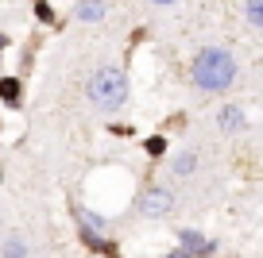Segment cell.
Returning a JSON list of instances; mask_svg holds the SVG:
<instances>
[{
    "instance_id": "cell-13",
    "label": "cell",
    "mask_w": 263,
    "mask_h": 258,
    "mask_svg": "<svg viewBox=\"0 0 263 258\" xmlns=\"http://www.w3.org/2000/svg\"><path fill=\"white\" fill-rule=\"evenodd\" d=\"M151 4H174V0H151Z\"/></svg>"
},
{
    "instance_id": "cell-12",
    "label": "cell",
    "mask_w": 263,
    "mask_h": 258,
    "mask_svg": "<svg viewBox=\"0 0 263 258\" xmlns=\"http://www.w3.org/2000/svg\"><path fill=\"white\" fill-rule=\"evenodd\" d=\"M166 258H190V254H186V250H171Z\"/></svg>"
},
{
    "instance_id": "cell-11",
    "label": "cell",
    "mask_w": 263,
    "mask_h": 258,
    "mask_svg": "<svg viewBox=\"0 0 263 258\" xmlns=\"http://www.w3.org/2000/svg\"><path fill=\"white\" fill-rule=\"evenodd\" d=\"M35 12H39V19H50V8L43 4V0H35Z\"/></svg>"
},
{
    "instance_id": "cell-6",
    "label": "cell",
    "mask_w": 263,
    "mask_h": 258,
    "mask_svg": "<svg viewBox=\"0 0 263 258\" xmlns=\"http://www.w3.org/2000/svg\"><path fill=\"white\" fill-rule=\"evenodd\" d=\"M78 220H82V231H89V235H101V231H108V224L97 216V212H89V208H78Z\"/></svg>"
},
{
    "instance_id": "cell-1",
    "label": "cell",
    "mask_w": 263,
    "mask_h": 258,
    "mask_svg": "<svg viewBox=\"0 0 263 258\" xmlns=\"http://www.w3.org/2000/svg\"><path fill=\"white\" fill-rule=\"evenodd\" d=\"M194 81L205 93H224L236 81V58L221 47H205L194 58Z\"/></svg>"
},
{
    "instance_id": "cell-3",
    "label": "cell",
    "mask_w": 263,
    "mask_h": 258,
    "mask_svg": "<svg viewBox=\"0 0 263 258\" xmlns=\"http://www.w3.org/2000/svg\"><path fill=\"white\" fill-rule=\"evenodd\" d=\"M174 208V197L166 193V189H147V193L140 197V216H147V220H159V216H166V212Z\"/></svg>"
},
{
    "instance_id": "cell-7",
    "label": "cell",
    "mask_w": 263,
    "mask_h": 258,
    "mask_svg": "<svg viewBox=\"0 0 263 258\" xmlns=\"http://www.w3.org/2000/svg\"><path fill=\"white\" fill-rule=\"evenodd\" d=\"M0 258H27V243L20 235H8L4 247H0Z\"/></svg>"
},
{
    "instance_id": "cell-9",
    "label": "cell",
    "mask_w": 263,
    "mask_h": 258,
    "mask_svg": "<svg viewBox=\"0 0 263 258\" xmlns=\"http://www.w3.org/2000/svg\"><path fill=\"white\" fill-rule=\"evenodd\" d=\"M0 97H4V104H20V81L4 77V81H0Z\"/></svg>"
},
{
    "instance_id": "cell-5",
    "label": "cell",
    "mask_w": 263,
    "mask_h": 258,
    "mask_svg": "<svg viewBox=\"0 0 263 258\" xmlns=\"http://www.w3.org/2000/svg\"><path fill=\"white\" fill-rule=\"evenodd\" d=\"M105 0H82L78 4V19H85V24H97V19H105Z\"/></svg>"
},
{
    "instance_id": "cell-4",
    "label": "cell",
    "mask_w": 263,
    "mask_h": 258,
    "mask_svg": "<svg viewBox=\"0 0 263 258\" xmlns=\"http://www.w3.org/2000/svg\"><path fill=\"white\" fill-rule=\"evenodd\" d=\"M217 123H221L224 135H236V131L248 127V116H244V108H240V104H224L221 112H217Z\"/></svg>"
},
{
    "instance_id": "cell-8",
    "label": "cell",
    "mask_w": 263,
    "mask_h": 258,
    "mask_svg": "<svg viewBox=\"0 0 263 258\" xmlns=\"http://www.w3.org/2000/svg\"><path fill=\"white\" fill-rule=\"evenodd\" d=\"M194 169H197V154H194V150H182L178 158H174V174H182V178H190Z\"/></svg>"
},
{
    "instance_id": "cell-2",
    "label": "cell",
    "mask_w": 263,
    "mask_h": 258,
    "mask_svg": "<svg viewBox=\"0 0 263 258\" xmlns=\"http://www.w3.org/2000/svg\"><path fill=\"white\" fill-rule=\"evenodd\" d=\"M89 100L97 108H105V112L120 108L124 100H128V77H124V70H116V66H101V70L89 77Z\"/></svg>"
},
{
    "instance_id": "cell-10",
    "label": "cell",
    "mask_w": 263,
    "mask_h": 258,
    "mask_svg": "<svg viewBox=\"0 0 263 258\" xmlns=\"http://www.w3.org/2000/svg\"><path fill=\"white\" fill-rule=\"evenodd\" d=\"M248 24L252 27L263 24V0H248Z\"/></svg>"
}]
</instances>
